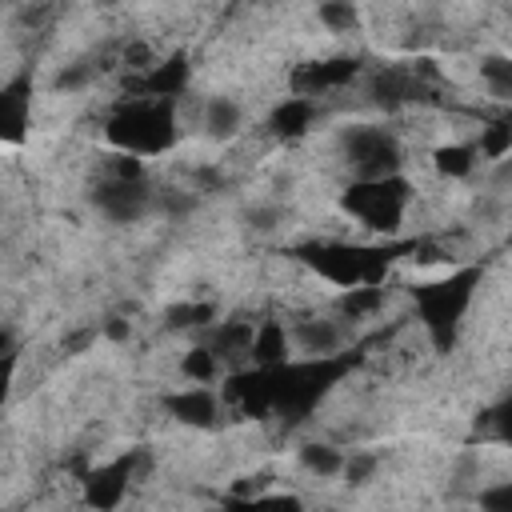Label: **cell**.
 Segmentation results:
<instances>
[{
    "instance_id": "obj_19",
    "label": "cell",
    "mask_w": 512,
    "mask_h": 512,
    "mask_svg": "<svg viewBox=\"0 0 512 512\" xmlns=\"http://www.w3.org/2000/svg\"><path fill=\"white\" fill-rule=\"evenodd\" d=\"M212 312H216L212 304H180L168 312V324L172 328H204L212 320Z\"/></svg>"
},
{
    "instance_id": "obj_17",
    "label": "cell",
    "mask_w": 512,
    "mask_h": 512,
    "mask_svg": "<svg viewBox=\"0 0 512 512\" xmlns=\"http://www.w3.org/2000/svg\"><path fill=\"white\" fill-rule=\"evenodd\" d=\"M244 224H248L252 232H276V228L284 224V204H276V200H256V204L244 208Z\"/></svg>"
},
{
    "instance_id": "obj_18",
    "label": "cell",
    "mask_w": 512,
    "mask_h": 512,
    "mask_svg": "<svg viewBox=\"0 0 512 512\" xmlns=\"http://www.w3.org/2000/svg\"><path fill=\"white\" fill-rule=\"evenodd\" d=\"M92 80H96V68H92V64H84V60H76V64H64V68L56 72L52 88H56V92H68V96H72V92H84V88H88Z\"/></svg>"
},
{
    "instance_id": "obj_20",
    "label": "cell",
    "mask_w": 512,
    "mask_h": 512,
    "mask_svg": "<svg viewBox=\"0 0 512 512\" xmlns=\"http://www.w3.org/2000/svg\"><path fill=\"white\" fill-rule=\"evenodd\" d=\"M480 512H512V484L508 480H496L488 488H480Z\"/></svg>"
},
{
    "instance_id": "obj_23",
    "label": "cell",
    "mask_w": 512,
    "mask_h": 512,
    "mask_svg": "<svg viewBox=\"0 0 512 512\" xmlns=\"http://www.w3.org/2000/svg\"><path fill=\"white\" fill-rule=\"evenodd\" d=\"M8 372H12V356H0V392L8 384Z\"/></svg>"
},
{
    "instance_id": "obj_22",
    "label": "cell",
    "mask_w": 512,
    "mask_h": 512,
    "mask_svg": "<svg viewBox=\"0 0 512 512\" xmlns=\"http://www.w3.org/2000/svg\"><path fill=\"white\" fill-rule=\"evenodd\" d=\"M100 332H104V336H108L112 344H124V340L132 336V324H128L124 316H108V320L100 324Z\"/></svg>"
},
{
    "instance_id": "obj_15",
    "label": "cell",
    "mask_w": 512,
    "mask_h": 512,
    "mask_svg": "<svg viewBox=\"0 0 512 512\" xmlns=\"http://www.w3.org/2000/svg\"><path fill=\"white\" fill-rule=\"evenodd\" d=\"M316 20L328 28V32H360V24H364V12H360V4H352V0H328V4H320L316 8Z\"/></svg>"
},
{
    "instance_id": "obj_6",
    "label": "cell",
    "mask_w": 512,
    "mask_h": 512,
    "mask_svg": "<svg viewBox=\"0 0 512 512\" xmlns=\"http://www.w3.org/2000/svg\"><path fill=\"white\" fill-rule=\"evenodd\" d=\"M200 132L212 140V144H228V140H236L240 136V128H244V108L232 100V96H208L204 104H200Z\"/></svg>"
},
{
    "instance_id": "obj_4",
    "label": "cell",
    "mask_w": 512,
    "mask_h": 512,
    "mask_svg": "<svg viewBox=\"0 0 512 512\" xmlns=\"http://www.w3.org/2000/svg\"><path fill=\"white\" fill-rule=\"evenodd\" d=\"M284 332H288V348L304 360H332L352 336L340 316H304L284 324Z\"/></svg>"
},
{
    "instance_id": "obj_2",
    "label": "cell",
    "mask_w": 512,
    "mask_h": 512,
    "mask_svg": "<svg viewBox=\"0 0 512 512\" xmlns=\"http://www.w3.org/2000/svg\"><path fill=\"white\" fill-rule=\"evenodd\" d=\"M340 156L344 168L352 172V184H368V180H392L400 176L404 164V148L388 128H372V124H356L340 136Z\"/></svg>"
},
{
    "instance_id": "obj_10",
    "label": "cell",
    "mask_w": 512,
    "mask_h": 512,
    "mask_svg": "<svg viewBox=\"0 0 512 512\" xmlns=\"http://www.w3.org/2000/svg\"><path fill=\"white\" fill-rule=\"evenodd\" d=\"M312 116H316V104L308 100V96H288L276 112H272V120H268V128L276 132V136H304L308 128H312Z\"/></svg>"
},
{
    "instance_id": "obj_12",
    "label": "cell",
    "mask_w": 512,
    "mask_h": 512,
    "mask_svg": "<svg viewBox=\"0 0 512 512\" xmlns=\"http://www.w3.org/2000/svg\"><path fill=\"white\" fill-rule=\"evenodd\" d=\"M28 104H32V96L24 88H4L0 92V140H8V144L24 140V132H28Z\"/></svg>"
},
{
    "instance_id": "obj_5",
    "label": "cell",
    "mask_w": 512,
    "mask_h": 512,
    "mask_svg": "<svg viewBox=\"0 0 512 512\" xmlns=\"http://www.w3.org/2000/svg\"><path fill=\"white\" fill-rule=\"evenodd\" d=\"M92 204L112 224H136L152 212V188L148 180H104L92 192Z\"/></svg>"
},
{
    "instance_id": "obj_1",
    "label": "cell",
    "mask_w": 512,
    "mask_h": 512,
    "mask_svg": "<svg viewBox=\"0 0 512 512\" xmlns=\"http://www.w3.org/2000/svg\"><path fill=\"white\" fill-rule=\"evenodd\" d=\"M176 132H180L176 100H164V96H132L108 120V144L136 160L168 152L176 144Z\"/></svg>"
},
{
    "instance_id": "obj_8",
    "label": "cell",
    "mask_w": 512,
    "mask_h": 512,
    "mask_svg": "<svg viewBox=\"0 0 512 512\" xmlns=\"http://www.w3.org/2000/svg\"><path fill=\"white\" fill-rule=\"evenodd\" d=\"M128 464L124 460H116V464H100L92 476H88V484H84V492H88V504L92 508H100V512H112L120 500H124V492H128Z\"/></svg>"
},
{
    "instance_id": "obj_11",
    "label": "cell",
    "mask_w": 512,
    "mask_h": 512,
    "mask_svg": "<svg viewBox=\"0 0 512 512\" xmlns=\"http://www.w3.org/2000/svg\"><path fill=\"white\" fill-rule=\"evenodd\" d=\"M432 164H436V172L448 176V180H468V176L480 168V156H476L472 144L448 140V144H440V148L432 152Z\"/></svg>"
},
{
    "instance_id": "obj_14",
    "label": "cell",
    "mask_w": 512,
    "mask_h": 512,
    "mask_svg": "<svg viewBox=\"0 0 512 512\" xmlns=\"http://www.w3.org/2000/svg\"><path fill=\"white\" fill-rule=\"evenodd\" d=\"M472 148H476L480 164L508 160V152H512V128H508V120H492V124H484V128H480V140H476Z\"/></svg>"
},
{
    "instance_id": "obj_9",
    "label": "cell",
    "mask_w": 512,
    "mask_h": 512,
    "mask_svg": "<svg viewBox=\"0 0 512 512\" xmlns=\"http://www.w3.org/2000/svg\"><path fill=\"white\" fill-rule=\"evenodd\" d=\"M296 464L316 480H332V476L344 472V452L328 440H308V444L296 448Z\"/></svg>"
},
{
    "instance_id": "obj_21",
    "label": "cell",
    "mask_w": 512,
    "mask_h": 512,
    "mask_svg": "<svg viewBox=\"0 0 512 512\" xmlns=\"http://www.w3.org/2000/svg\"><path fill=\"white\" fill-rule=\"evenodd\" d=\"M372 472H376V456H372V452H352V456H344V472H340V476H348V484H368Z\"/></svg>"
},
{
    "instance_id": "obj_24",
    "label": "cell",
    "mask_w": 512,
    "mask_h": 512,
    "mask_svg": "<svg viewBox=\"0 0 512 512\" xmlns=\"http://www.w3.org/2000/svg\"><path fill=\"white\" fill-rule=\"evenodd\" d=\"M0 356H12V336L0 328Z\"/></svg>"
},
{
    "instance_id": "obj_3",
    "label": "cell",
    "mask_w": 512,
    "mask_h": 512,
    "mask_svg": "<svg viewBox=\"0 0 512 512\" xmlns=\"http://www.w3.org/2000/svg\"><path fill=\"white\" fill-rule=\"evenodd\" d=\"M344 212L372 232H396L404 224L408 212V188L400 176L392 180H368V184H348V192L340 196Z\"/></svg>"
},
{
    "instance_id": "obj_13",
    "label": "cell",
    "mask_w": 512,
    "mask_h": 512,
    "mask_svg": "<svg viewBox=\"0 0 512 512\" xmlns=\"http://www.w3.org/2000/svg\"><path fill=\"white\" fill-rule=\"evenodd\" d=\"M480 80H484V88L496 104H508L512 100V56L508 52L480 56Z\"/></svg>"
},
{
    "instance_id": "obj_7",
    "label": "cell",
    "mask_w": 512,
    "mask_h": 512,
    "mask_svg": "<svg viewBox=\"0 0 512 512\" xmlns=\"http://www.w3.org/2000/svg\"><path fill=\"white\" fill-rule=\"evenodd\" d=\"M164 408H168L180 424H192V428H212L216 416H220L212 388H200V384H184L180 392H172V396L164 400Z\"/></svg>"
},
{
    "instance_id": "obj_16",
    "label": "cell",
    "mask_w": 512,
    "mask_h": 512,
    "mask_svg": "<svg viewBox=\"0 0 512 512\" xmlns=\"http://www.w3.org/2000/svg\"><path fill=\"white\" fill-rule=\"evenodd\" d=\"M216 372H220V360L212 356V348H208V344H196V348H188V352L180 356V376H184L188 384L208 388V384L216 380Z\"/></svg>"
}]
</instances>
